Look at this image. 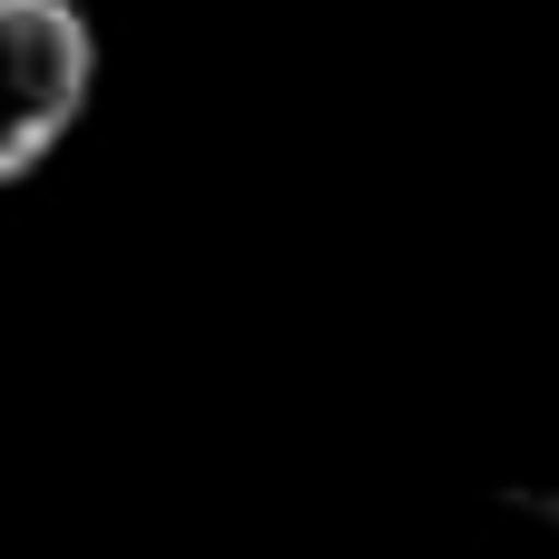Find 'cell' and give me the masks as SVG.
<instances>
[{"label": "cell", "instance_id": "cell-1", "mask_svg": "<svg viewBox=\"0 0 559 559\" xmlns=\"http://www.w3.org/2000/svg\"><path fill=\"white\" fill-rule=\"evenodd\" d=\"M0 79H10L0 177L20 187L88 118V88H98V29H88V10L79 0H0Z\"/></svg>", "mask_w": 559, "mask_h": 559}]
</instances>
